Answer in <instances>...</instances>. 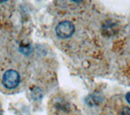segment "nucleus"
Segmentation results:
<instances>
[{
  "mask_svg": "<svg viewBox=\"0 0 130 115\" xmlns=\"http://www.w3.org/2000/svg\"><path fill=\"white\" fill-rule=\"evenodd\" d=\"M116 114H114V115H130V108L127 105H123L120 102L119 104V107H116Z\"/></svg>",
  "mask_w": 130,
  "mask_h": 115,
  "instance_id": "obj_3",
  "label": "nucleus"
},
{
  "mask_svg": "<svg viewBox=\"0 0 130 115\" xmlns=\"http://www.w3.org/2000/svg\"><path fill=\"white\" fill-rule=\"evenodd\" d=\"M125 99H126V101H127L128 103L130 105V92H128V93H126V95H125Z\"/></svg>",
  "mask_w": 130,
  "mask_h": 115,
  "instance_id": "obj_4",
  "label": "nucleus"
},
{
  "mask_svg": "<svg viewBox=\"0 0 130 115\" xmlns=\"http://www.w3.org/2000/svg\"><path fill=\"white\" fill-rule=\"evenodd\" d=\"M74 25L69 21H63L59 23L55 28L57 36L60 38H68L74 32Z\"/></svg>",
  "mask_w": 130,
  "mask_h": 115,
  "instance_id": "obj_2",
  "label": "nucleus"
},
{
  "mask_svg": "<svg viewBox=\"0 0 130 115\" xmlns=\"http://www.w3.org/2000/svg\"><path fill=\"white\" fill-rule=\"evenodd\" d=\"M3 84L6 88L13 89L19 85L20 82V74L15 70H7L3 75Z\"/></svg>",
  "mask_w": 130,
  "mask_h": 115,
  "instance_id": "obj_1",
  "label": "nucleus"
}]
</instances>
